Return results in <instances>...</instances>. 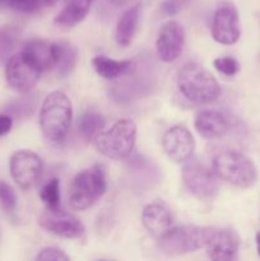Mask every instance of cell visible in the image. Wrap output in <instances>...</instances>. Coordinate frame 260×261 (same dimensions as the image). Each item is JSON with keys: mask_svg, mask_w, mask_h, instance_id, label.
<instances>
[{"mask_svg": "<svg viewBox=\"0 0 260 261\" xmlns=\"http://www.w3.org/2000/svg\"><path fill=\"white\" fill-rule=\"evenodd\" d=\"M73 120V106L63 92H51L42 102L40 126L43 137L53 143L63 142L68 135Z\"/></svg>", "mask_w": 260, "mask_h": 261, "instance_id": "obj_1", "label": "cell"}, {"mask_svg": "<svg viewBox=\"0 0 260 261\" xmlns=\"http://www.w3.org/2000/svg\"><path fill=\"white\" fill-rule=\"evenodd\" d=\"M178 89L190 102L198 105L211 103L221 94V86L213 74L198 63H188L177 76Z\"/></svg>", "mask_w": 260, "mask_h": 261, "instance_id": "obj_2", "label": "cell"}, {"mask_svg": "<svg viewBox=\"0 0 260 261\" xmlns=\"http://www.w3.org/2000/svg\"><path fill=\"white\" fill-rule=\"evenodd\" d=\"M137 142V125L130 119L117 120L110 129L93 138L96 149L114 161L125 160L132 154Z\"/></svg>", "mask_w": 260, "mask_h": 261, "instance_id": "obj_3", "label": "cell"}, {"mask_svg": "<svg viewBox=\"0 0 260 261\" xmlns=\"http://www.w3.org/2000/svg\"><path fill=\"white\" fill-rule=\"evenodd\" d=\"M213 168L216 175L226 182L241 189H249L257 181L255 163L237 150H222L214 157Z\"/></svg>", "mask_w": 260, "mask_h": 261, "instance_id": "obj_4", "label": "cell"}, {"mask_svg": "<svg viewBox=\"0 0 260 261\" xmlns=\"http://www.w3.org/2000/svg\"><path fill=\"white\" fill-rule=\"evenodd\" d=\"M106 175L102 166L79 172L69 188V204L73 209L83 212L91 208L106 193Z\"/></svg>", "mask_w": 260, "mask_h": 261, "instance_id": "obj_5", "label": "cell"}, {"mask_svg": "<svg viewBox=\"0 0 260 261\" xmlns=\"http://www.w3.org/2000/svg\"><path fill=\"white\" fill-rule=\"evenodd\" d=\"M212 228L184 226L170 228L160 239V249L167 255H183L203 249Z\"/></svg>", "mask_w": 260, "mask_h": 261, "instance_id": "obj_6", "label": "cell"}, {"mask_svg": "<svg viewBox=\"0 0 260 261\" xmlns=\"http://www.w3.org/2000/svg\"><path fill=\"white\" fill-rule=\"evenodd\" d=\"M183 180L188 190L200 200L211 201L218 194L216 172L198 161H186L183 167Z\"/></svg>", "mask_w": 260, "mask_h": 261, "instance_id": "obj_7", "label": "cell"}, {"mask_svg": "<svg viewBox=\"0 0 260 261\" xmlns=\"http://www.w3.org/2000/svg\"><path fill=\"white\" fill-rule=\"evenodd\" d=\"M9 170L14 182L22 190H30L42 175V160L32 150H17L10 157Z\"/></svg>", "mask_w": 260, "mask_h": 261, "instance_id": "obj_8", "label": "cell"}, {"mask_svg": "<svg viewBox=\"0 0 260 261\" xmlns=\"http://www.w3.org/2000/svg\"><path fill=\"white\" fill-rule=\"evenodd\" d=\"M41 71L20 51L10 56L5 65V79L8 84L19 93H30L40 81Z\"/></svg>", "mask_w": 260, "mask_h": 261, "instance_id": "obj_9", "label": "cell"}, {"mask_svg": "<svg viewBox=\"0 0 260 261\" xmlns=\"http://www.w3.org/2000/svg\"><path fill=\"white\" fill-rule=\"evenodd\" d=\"M212 36L222 45H233L240 40L241 24L235 5L226 3L217 8L212 22Z\"/></svg>", "mask_w": 260, "mask_h": 261, "instance_id": "obj_10", "label": "cell"}, {"mask_svg": "<svg viewBox=\"0 0 260 261\" xmlns=\"http://www.w3.org/2000/svg\"><path fill=\"white\" fill-rule=\"evenodd\" d=\"M185 45V31L176 20H168L161 27L155 41V50L161 61L172 63L177 60Z\"/></svg>", "mask_w": 260, "mask_h": 261, "instance_id": "obj_11", "label": "cell"}, {"mask_svg": "<svg viewBox=\"0 0 260 261\" xmlns=\"http://www.w3.org/2000/svg\"><path fill=\"white\" fill-rule=\"evenodd\" d=\"M162 145L167 157L176 163H185L191 160L195 149L193 135L184 125L170 127L163 135Z\"/></svg>", "mask_w": 260, "mask_h": 261, "instance_id": "obj_12", "label": "cell"}, {"mask_svg": "<svg viewBox=\"0 0 260 261\" xmlns=\"http://www.w3.org/2000/svg\"><path fill=\"white\" fill-rule=\"evenodd\" d=\"M38 223L45 231L64 239H78L84 233L83 224L75 217L61 209L47 211L40 217Z\"/></svg>", "mask_w": 260, "mask_h": 261, "instance_id": "obj_13", "label": "cell"}, {"mask_svg": "<svg viewBox=\"0 0 260 261\" xmlns=\"http://www.w3.org/2000/svg\"><path fill=\"white\" fill-rule=\"evenodd\" d=\"M204 249L213 260H233L240 249V237L232 229L212 228Z\"/></svg>", "mask_w": 260, "mask_h": 261, "instance_id": "obj_14", "label": "cell"}, {"mask_svg": "<svg viewBox=\"0 0 260 261\" xmlns=\"http://www.w3.org/2000/svg\"><path fill=\"white\" fill-rule=\"evenodd\" d=\"M126 168L132 185L139 191L149 190L160 180V171L157 166L143 155L138 154L130 158Z\"/></svg>", "mask_w": 260, "mask_h": 261, "instance_id": "obj_15", "label": "cell"}, {"mask_svg": "<svg viewBox=\"0 0 260 261\" xmlns=\"http://www.w3.org/2000/svg\"><path fill=\"white\" fill-rule=\"evenodd\" d=\"M195 129L204 139L214 140L223 137L229 129V122L222 112L216 110H204L195 116Z\"/></svg>", "mask_w": 260, "mask_h": 261, "instance_id": "obj_16", "label": "cell"}, {"mask_svg": "<svg viewBox=\"0 0 260 261\" xmlns=\"http://www.w3.org/2000/svg\"><path fill=\"white\" fill-rule=\"evenodd\" d=\"M22 53L27 56L28 60H30L41 73L55 68V42H47V41L33 38V40L27 41V42L23 45Z\"/></svg>", "mask_w": 260, "mask_h": 261, "instance_id": "obj_17", "label": "cell"}, {"mask_svg": "<svg viewBox=\"0 0 260 261\" xmlns=\"http://www.w3.org/2000/svg\"><path fill=\"white\" fill-rule=\"evenodd\" d=\"M142 223L150 234L160 239L172 228V214L162 204H149L142 212Z\"/></svg>", "mask_w": 260, "mask_h": 261, "instance_id": "obj_18", "label": "cell"}, {"mask_svg": "<svg viewBox=\"0 0 260 261\" xmlns=\"http://www.w3.org/2000/svg\"><path fill=\"white\" fill-rule=\"evenodd\" d=\"M140 18V4L133 5L127 8L122 15L120 17L119 22L116 25V32H115V38H116L117 45L121 47H127L132 45L133 40L137 33L138 24H139Z\"/></svg>", "mask_w": 260, "mask_h": 261, "instance_id": "obj_19", "label": "cell"}, {"mask_svg": "<svg viewBox=\"0 0 260 261\" xmlns=\"http://www.w3.org/2000/svg\"><path fill=\"white\" fill-rule=\"evenodd\" d=\"M93 2L94 0H65L64 8L56 15L55 23L60 27H74L87 17Z\"/></svg>", "mask_w": 260, "mask_h": 261, "instance_id": "obj_20", "label": "cell"}, {"mask_svg": "<svg viewBox=\"0 0 260 261\" xmlns=\"http://www.w3.org/2000/svg\"><path fill=\"white\" fill-rule=\"evenodd\" d=\"M96 73L105 79H117L132 73L135 64L132 60H114L107 56H96L92 60Z\"/></svg>", "mask_w": 260, "mask_h": 261, "instance_id": "obj_21", "label": "cell"}, {"mask_svg": "<svg viewBox=\"0 0 260 261\" xmlns=\"http://www.w3.org/2000/svg\"><path fill=\"white\" fill-rule=\"evenodd\" d=\"M55 53L56 73L60 78H65L76 66V63L79 60L78 50L71 43L66 42V41H60V42H55Z\"/></svg>", "mask_w": 260, "mask_h": 261, "instance_id": "obj_22", "label": "cell"}, {"mask_svg": "<svg viewBox=\"0 0 260 261\" xmlns=\"http://www.w3.org/2000/svg\"><path fill=\"white\" fill-rule=\"evenodd\" d=\"M106 125V120L97 112H84L78 119V132L83 139L92 140Z\"/></svg>", "mask_w": 260, "mask_h": 261, "instance_id": "obj_23", "label": "cell"}, {"mask_svg": "<svg viewBox=\"0 0 260 261\" xmlns=\"http://www.w3.org/2000/svg\"><path fill=\"white\" fill-rule=\"evenodd\" d=\"M59 0H3L10 9L20 13H35L56 4Z\"/></svg>", "mask_w": 260, "mask_h": 261, "instance_id": "obj_24", "label": "cell"}, {"mask_svg": "<svg viewBox=\"0 0 260 261\" xmlns=\"http://www.w3.org/2000/svg\"><path fill=\"white\" fill-rule=\"evenodd\" d=\"M40 198L47 211L60 209V182L58 178L48 181L40 191Z\"/></svg>", "mask_w": 260, "mask_h": 261, "instance_id": "obj_25", "label": "cell"}, {"mask_svg": "<svg viewBox=\"0 0 260 261\" xmlns=\"http://www.w3.org/2000/svg\"><path fill=\"white\" fill-rule=\"evenodd\" d=\"M36 107H37V98H36V96L30 94V96L23 97V98L12 102L9 107H8V111L12 115H14V116L27 117L35 111Z\"/></svg>", "mask_w": 260, "mask_h": 261, "instance_id": "obj_26", "label": "cell"}, {"mask_svg": "<svg viewBox=\"0 0 260 261\" xmlns=\"http://www.w3.org/2000/svg\"><path fill=\"white\" fill-rule=\"evenodd\" d=\"M19 40V31L14 27H4L0 30V54H7L14 48Z\"/></svg>", "mask_w": 260, "mask_h": 261, "instance_id": "obj_27", "label": "cell"}, {"mask_svg": "<svg viewBox=\"0 0 260 261\" xmlns=\"http://www.w3.org/2000/svg\"><path fill=\"white\" fill-rule=\"evenodd\" d=\"M213 65L217 70L223 75L233 76L240 71V63L233 58L224 56V58H218L213 61Z\"/></svg>", "mask_w": 260, "mask_h": 261, "instance_id": "obj_28", "label": "cell"}, {"mask_svg": "<svg viewBox=\"0 0 260 261\" xmlns=\"http://www.w3.org/2000/svg\"><path fill=\"white\" fill-rule=\"evenodd\" d=\"M0 203L8 212H14L17 208V195L9 184L0 181Z\"/></svg>", "mask_w": 260, "mask_h": 261, "instance_id": "obj_29", "label": "cell"}, {"mask_svg": "<svg viewBox=\"0 0 260 261\" xmlns=\"http://www.w3.org/2000/svg\"><path fill=\"white\" fill-rule=\"evenodd\" d=\"M36 260H54V261H69L70 257L58 247H45L36 256Z\"/></svg>", "mask_w": 260, "mask_h": 261, "instance_id": "obj_30", "label": "cell"}, {"mask_svg": "<svg viewBox=\"0 0 260 261\" xmlns=\"http://www.w3.org/2000/svg\"><path fill=\"white\" fill-rule=\"evenodd\" d=\"M184 4H185V0H165L161 5V9H162L163 14L172 17L183 9Z\"/></svg>", "mask_w": 260, "mask_h": 261, "instance_id": "obj_31", "label": "cell"}, {"mask_svg": "<svg viewBox=\"0 0 260 261\" xmlns=\"http://www.w3.org/2000/svg\"><path fill=\"white\" fill-rule=\"evenodd\" d=\"M13 119L10 115H0V137L8 134L12 130Z\"/></svg>", "mask_w": 260, "mask_h": 261, "instance_id": "obj_32", "label": "cell"}, {"mask_svg": "<svg viewBox=\"0 0 260 261\" xmlns=\"http://www.w3.org/2000/svg\"><path fill=\"white\" fill-rule=\"evenodd\" d=\"M110 2H111L112 4L119 5V7H122V5H126L127 3H130L132 0H110Z\"/></svg>", "mask_w": 260, "mask_h": 261, "instance_id": "obj_33", "label": "cell"}, {"mask_svg": "<svg viewBox=\"0 0 260 261\" xmlns=\"http://www.w3.org/2000/svg\"><path fill=\"white\" fill-rule=\"evenodd\" d=\"M255 244H256V251L260 256V232H257L256 236H255Z\"/></svg>", "mask_w": 260, "mask_h": 261, "instance_id": "obj_34", "label": "cell"}, {"mask_svg": "<svg viewBox=\"0 0 260 261\" xmlns=\"http://www.w3.org/2000/svg\"><path fill=\"white\" fill-rule=\"evenodd\" d=\"M0 242H2V232H0Z\"/></svg>", "mask_w": 260, "mask_h": 261, "instance_id": "obj_35", "label": "cell"}, {"mask_svg": "<svg viewBox=\"0 0 260 261\" xmlns=\"http://www.w3.org/2000/svg\"><path fill=\"white\" fill-rule=\"evenodd\" d=\"M3 4V0H0V5H2Z\"/></svg>", "mask_w": 260, "mask_h": 261, "instance_id": "obj_36", "label": "cell"}]
</instances>
